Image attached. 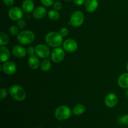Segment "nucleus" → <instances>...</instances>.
<instances>
[{"mask_svg": "<svg viewBox=\"0 0 128 128\" xmlns=\"http://www.w3.org/2000/svg\"><path fill=\"white\" fill-rule=\"evenodd\" d=\"M126 70H127V71L128 72V62H127V64H126Z\"/></svg>", "mask_w": 128, "mask_h": 128, "instance_id": "nucleus-33", "label": "nucleus"}, {"mask_svg": "<svg viewBox=\"0 0 128 128\" xmlns=\"http://www.w3.org/2000/svg\"><path fill=\"white\" fill-rule=\"evenodd\" d=\"M51 63L50 60H44V61H42L41 62V64H40V68H41V70L42 71H50V70L51 69Z\"/></svg>", "mask_w": 128, "mask_h": 128, "instance_id": "nucleus-20", "label": "nucleus"}, {"mask_svg": "<svg viewBox=\"0 0 128 128\" xmlns=\"http://www.w3.org/2000/svg\"><path fill=\"white\" fill-rule=\"evenodd\" d=\"M18 26L19 28L20 29H24L26 26V22L24 20H20L18 21Z\"/></svg>", "mask_w": 128, "mask_h": 128, "instance_id": "nucleus-29", "label": "nucleus"}, {"mask_svg": "<svg viewBox=\"0 0 128 128\" xmlns=\"http://www.w3.org/2000/svg\"><path fill=\"white\" fill-rule=\"evenodd\" d=\"M8 16L12 21H19L23 17L24 11L22 9L18 6L12 7L8 11Z\"/></svg>", "mask_w": 128, "mask_h": 128, "instance_id": "nucleus-6", "label": "nucleus"}, {"mask_svg": "<svg viewBox=\"0 0 128 128\" xmlns=\"http://www.w3.org/2000/svg\"><path fill=\"white\" fill-rule=\"evenodd\" d=\"M57 128H61V127H58Z\"/></svg>", "mask_w": 128, "mask_h": 128, "instance_id": "nucleus-36", "label": "nucleus"}, {"mask_svg": "<svg viewBox=\"0 0 128 128\" xmlns=\"http://www.w3.org/2000/svg\"><path fill=\"white\" fill-rule=\"evenodd\" d=\"M84 21V14L80 11H74L70 18V23L73 27H80L83 24Z\"/></svg>", "mask_w": 128, "mask_h": 128, "instance_id": "nucleus-5", "label": "nucleus"}, {"mask_svg": "<svg viewBox=\"0 0 128 128\" xmlns=\"http://www.w3.org/2000/svg\"><path fill=\"white\" fill-rule=\"evenodd\" d=\"M3 3L8 7H11L14 3V0H2Z\"/></svg>", "mask_w": 128, "mask_h": 128, "instance_id": "nucleus-30", "label": "nucleus"}, {"mask_svg": "<svg viewBox=\"0 0 128 128\" xmlns=\"http://www.w3.org/2000/svg\"><path fill=\"white\" fill-rule=\"evenodd\" d=\"M65 57V52L60 48H54L51 53V58L54 62L59 63L63 61Z\"/></svg>", "mask_w": 128, "mask_h": 128, "instance_id": "nucleus-8", "label": "nucleus"}, {"mask_svg": "<svg viewBox=\"0 0 128 128\" xmlns=\"http://www.w3.org/2000/svg\"><path fill=\"white\" fill-rule=\"evenodd\" d=\"M63 49L69 52H73L77 50L78 45L73 39H67L62 43Z\"/></svg>", "mask_w": 128, "mask_h": 128, "instance_id": "nucleus-9", "label": "nucleus"}, {"mask_svg": "<svg viewBox=\"0 0 128 128\" xmlns=\"http://www.w3.org/2000/svg\"><path fill=\"white\" fill-rule=\"evenodd\" d=\"M52 6H53V8L56 11H60L62 9V4L60 1H55Z\"/></svg>", "mask_w": 128, "mask_h": 128, "instance_id": "nucleus-27", "label": "nucleus"}, {"mask_svg": "<svg viewBox=\"0 0 128 128\" xmlns=\"http://www.w3.org/2000/svg\"><path fill=\"white\" fill-rule=\"evenodd\" d=\"M71 109L67 106H61L58 108L54 112V116L57 120L64 121L70 118L72 114Z\"/></svg>", "mask_w": 128, "mask_h": 128, "instance_id": "nucleus-4", "label": "nucleus"}, {"mask_svg": "<svg viewBox=\"0 0 128 128\" xmlns=\"http://www.w3.org/2000/svg\"><path fill=\"white\" fill-rule=\"evenodd\" d=\"M60 32L51 31L46 34L45 36V41L50 47L58 48L62 43L63 38Z\"/></svg>", "mask_w": 128, "mask_h": 128, "instance_id": "nucleus-1", "label": "nucleus"}, {"mask_svg": "<svg viewBox=\"0 0 128 128\" xmlns=\"http://www.w3.org/2000/svg\"><path fill=\"white\" fill-rule=\"evenodd\" d=\"M86 111V107L82 104H78L72 109V113L75 115H81Z\"/></svg>", "mask_w": 128, "mask_h": 128, "instance_id": "nucleus-19", "label": "nucleus"}, {"mask_svg": "<svg viewBox=\"0 0 128 128\" xmlns=\"http://www.w3.org/2000/svg\"><path fill=\"white\" fill-rule=\"evenodd\" d=\"M118 84L121 88H128V72L120 75L118 80Z\"/></svg>", "mask_w": 128, "mask_h": 128, "instance_id": "nucleus-17", "label": "nucleus"}, {"mask_svg": "<svg viewBox=\"0 0 128 128\" xmlns=\"http://www.w3.org/2000/svg\"><path fill=\"white\" fill-rule=\"evenodd\" d=\"M28 65L32 70H37L40 66V61L38 58L35 55H31L28 58Z\"/></svg>", "mask_w": 128, "mask_h": 128, "instance_id": "nucleus-15", "label": "nucleus"}, {"mask_svg": "<svg viewBox=\"0 0 128 128\" xmlns=\"http://www.w3.org/2000/svg\"><path fill=\"white\" fill-rule=\"evenodd\" d=\"M34 38L35 35L34 32L29 30L21 31L17 35V40L18 42L24 45H27L32 42Z\"/></svg>", "mask_w": 128, "mask_h": 128, "instance_id": "nucleus-3", "label": "nucleus"}, {"mask_svg": "<svg viewBox=\"0 0 128 128\" xmlns=\"http://www.w3.org/2000/svg\"><path fill=\"white\" fill-rule=\"evenodd\" d=\"M48 16L49 18L52 21H57L59 20L60 17V14L58 11L55 10H50L48 12Z\"/></svg>", "mask_w": 128, "mask_h": 128, "instance_id": "nucleus-21", "label": "nucleus"}, {"mask_svg": "<svg viewBox=\"0 0 128 128\" xmlns=\"http://www.w3.org/2000/svg\"><path fill=\"white\" fill-rule=\"evenodd\" d=\"M35 53L38 57L46 59L50 55V49L48 46L43 44H39L35 47Z\"/></svg>", "mask_w": 128, "mask_h": 128, "instance_id": "nucleus-7", "label": "nucleus"}, {"mask_svg": "<svg viewBox=\"0 0 128 128\" xmlns=\"http://www.w3.org/2000/svg\"><path fill=\"white\" fill-rule=\"evenodd\" d=\"M22 9L24 12L30 13L34 10V3L32 0H24L22 3Z\"/></svg>", "mask_w": 128, "mask_h": 128, "instance_id": "nucleus-16", "label": "nucleus"}, {"mask_svg": "<svg viewBox=\"0 0 128 128\" xmlns=\"http://www.w3.org/2000/svg\"><path fill=\"white\" fill-rule=\"evenodd\" d=\"M126 96H127V97L128 98V90H127V91H126Z\"/></svg>", "mask_w": 128, "mask_h": 128, "instance_id": "nucleus-34", "label": "nucleus"}, {"mask_svg": "<svg viewBox=\"0 0 128 128\" xmlns=\"http://www.w3.org/2000/svg\"><path fill=\"white\" fill-rule=\"evenodd\" d=\"M10 41L8 36L4 32H1L0 33V45L1 46H5L6 44H8Z\"/></svg>", "mask_w": 128, "mask_h": 128, "instance_id": "nucleus-22", "label": "nucleus"}, {"mask_svg": "<svg viewBox=\"0 0 128 128\" xmlns=\"http://www.w3.org/2000/svg\"><path fill=\"white\" fill-rule=\"evenodd\" d=\"M64 1H67V2H69V1H71V0H64Z\"/></svg>", "mask_w": 128, "mask_h": 128, "instance_id": "nucleus-35", "label": "nucleus"}, {"mask_svg": "<svg viewBox=\"0 0 128 128\" xmlns=\"http://www.w3.org/2000/svg\"><path fill=\"white\" fill-rule=\"evenodd\" d=\"M120 122L123 124L128 125V114L124 115L122 117L120 118Z\"/></svg>", "mask_w": 128, "mask_h": 128, "instance_id": "nucleus-26", "label": "nucleus"}, {"mask_svg": "<svg viewBox=\"0 0 128 128\" xmlns=\"http://www.w3.org/2000/svg\"><path fill=\"white\" fill-rule=\"evenodd\" d=\"M35 52V48L33 46H30L27 48V53L30 56L31 55H33Z\"/></svg>", "mask_w": 128, "mask_h": 128, "instance_id": "nucleus-31", "label": "nucleus"}, {"mask_svg": "<svg viewBox=\"0 0 128 128\" xmlns=\"http://www.w3.org/2000/svg\"><path fill=\"white\" fill-rule=\"evenodd\" d=\"M0 61L5 62L8 61L10 58V52L8 49L5 46L0 47Z\"/></svg>", "mask_w": 128, "mask_h": 128, "instance_id": "nucleus-18", "label": "nucleus"}, {"mask_svg": "<svg viewBox=\"0 0 128 128\" xmlns=\"http://www.w3.org/2000/svg\"><path fill=\"white\" fill-rule=\"evenodd\" d=\"M46 14H48L47 10L45 8V7L41 6L36 8L32 12V16L37 20L44 18L46 16Z\"/></svg>", "mask_w": 128, "mask_h": 128, "instance_id": "nucleus-12", "label": "nucleus"}, {"mask_svg": "<svg viewBox=\"0 0 128 128\" xmlns=\"http://www.w3.org/2000/svg\"><path fill=\"white\" fill-rule=\"evenodd\" d=\"M8 95V92L5 88H1L0 91V99L1 100H4L5 98H6Z\"/></svg>", "mask_w": 128, "mask_h": 128, "instance_id": "nucleus-28", "label": "nucleus"}, {"mask_svg": "<svg viewBox=\"0 0 128 128\" xmlns=\"http://www.w3.org/2000/svg\"><path fill=\"white\" fill-rule=\"evenodd\" d=\"M98 0H86L85 2V9L89 12H94L98 7Z\"/></svg>", "mask_w": 128, "mask_h": 128, "instance_id": "nucleus-14", "label": "nucleus"}, {"mask_svg": "<svg viewBox=\"0 0 128 128\" xmlns=\"http://www.w3.org/2000/svg\"><path fill=\"white\" fill-rule=\"evenodd\" d=\"M9 93L13 100L18 101H22L26 97V92L21 86L19 85H12L10 88Z\"/></svg>", "mask_w": 128, "mask_h": 128, "instance_id": "nucleus-2", "label": "nucleus"}, {"mask_svg": "<svg viewBox=\"0 0 128 128\" xmlns=\"http://www.w3.org/2000/svg\"><path fill=\"white\" fill-rule=\"evenodd\" d=\"M17 66L12 61H6L2 66V71L7 75H12L16 72Z\"/></svg>", "mask_w": 128, "mask_h": 128, "instance_id": "nucleus-10", "label": "nucleus"}, {"mask_svg": "<svg viewBox=\"0 0 128 128\" xmlns=\"http://www.w3.org/2000/svg\"><path fill=\"white\" fill-rule=\"evenodd\" d=\"M69 32H70V31H69L68 29L67 28L65 27L62 28L60 31V34H61L62 37H66V36H67L69 34Z\"/></svg>", "mask_w": 128, "mask_h": 128, "instance_id": "nucleus-25", "label": "nucleus"}, {"mask_svg": "<svg viewBox=\"0 0 128 128\" xmlns=\"http://www.w3.org/2000/svg\"><path fill=\"white\" fill-rule=\"evenodd\" d=\"M86 0H73V2L76 6H82L85 3Z\"/></svg>", "mask_w": 128, "mask_h": 128, "instance_id": "nucleus-32", "label": "nucleus"}, {"mask_svg": "<svg viewBox=\"0 0 128 128\" xmlns=\"http://www.w3.org/2000/svg\"><path fill=\"white\" fill-rule=\"evenodd\" d=\"M9 32L12 36H17L20 33V30H19V27H17L15 25H12L9 28Z\"/></svg>", "mask_w": 128, "mask_h": 128, "instance_id": "nucleus-23", "label": "nucleus"}, {"mask_svg": "<svg viewBox=\"0 0 128 128\" xmlns=\"http://www.w3.org/2000/svg\"><path fill=\"white\" fill-rule=\"evenodd\" d=\"M12 53L16 57L22 58L26 56L27 54V50H25L24 48L20 45H16L12 48Z\"/></svg>", "mask_w": 128, "mask_h": 128, "instance_id": "nucleus-13", "label": "nucleus"}, {"mask_svg": "<svg viewBox=\"0 0 128 128\" xmlns=\"http://www.w3.org/2000/svg\"><path fill=\"white\" fill-rule=\"evenodd\" d=\"M118 97L113 92L108 93L104 99V103L107 107L112 108L116 106L118 103Z\"/></svg>", "mask_w": 128, "mask_h": 128, "instance_id": "nucleus-11", "label": "nucleus"}, {"mask_svg": "<svg viewBox=\"0 0 128 128\" xmlns=\"http://www.w3.org/2000/svg\"><path fill=\"white\" fill-rule=\"evenodd\" d=\"M40 1L42 5L46 6V7H50V6H52L54 2V0H40Z\"/></svg>", "mask_w": 128, "mask_h": 128, "instance_id": "nucleus-24", "label": "nucleus"}]
</instances>
